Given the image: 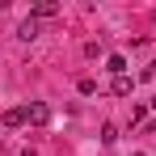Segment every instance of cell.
Returning <instances> with one entry per match:
<instances>
[{
	"label": "cell",
	"instance_id": "5",
	"mask_svg": "<svg viewBox=\"0 0 156 156\" xmlns=\"http://www.w3.org/2000/svg\"><path fill=\"white\" fill-rule=\"evenodd\" d=\"M55 13H59L55 0H38V4H34V17H55Z\"/></svg>",
	"mask_w": 156,
	"mask_h": 156
},
{
	"label": "cell",
	"instance_id": "3",
	"mask_svg": "<svg viewBox=\"0 0 156 156\" xmlns=\"http://www.w3.org/2000/svg\"><path fill=\"white\" fill-rule=\"evenodd\" d=\"M105 68H110L114 76H127V55H110V59H105Z\"/></svg>",
	"mask_w": 156,
	"mask_h": 156
},
{
	"label": "cell",
	"instance_id": "6",
	"mask_svg": "<svg viewBox=\"0 0 156 156\" xmlns=\"http://www.w3.org/2000/svg\"><path fill=\"white\" fill-rule=\"evenodd\" d=\"M131 84H135L131 76H114V84H110V89H114L118 97H127V93H131Z\"/></svg>",
	"mask_w": 156,
	"mask_h": 156
},
{
	"label": "cell",
	"instance_id": "2",
	"mask_svg": "<svg viewBox=\"0 0 156 156\" xmlns=\"http://www.w3.org/2000/svg\"><path fill=\"white\" fill-rule=\"evenodd\" d=\"M17 38H21V42H34V38H38V17H26L21 30H17Z\"/></svg>",
	"mask_w": 156,
	"mask_h": 156
},
{
	"label": "cell",
	"instance_id": "4",
	"mask_svg": "<svg viewBox=\"0 0 156 156\" xmlns=\"http://www.w3.org/2000/svg\"><path fill=\"white\" fill-rule=\"evenodd\" d=\"M47 118H51V110H47L42 101H34V105H30V122H38V127H42Z\"/></svg>",
	"mask_w": 156,
	"mask_h": 156
},
{
	"label": "cell",
	"instance_id": "1",
	"mask_svg": "<svg viewBox=\"0 0 156 156\" xmlns=\"http://www.w3.org/2000/svg\"><path fill=\"white\" fill-rule=\"evenodd\" d=\"M30 122V105H13V110H4V127H26Z\"/></svg>",
	"mask_w": 156,
	"mask_h": 156
},
{
	"label": "cell",
	"instance_id": "8",
	"mask_svg": "<svg viewBox=\"0 0 156 156\" xmlns=\"http://www.w3.org/2000/svg\"><path fill=\"white\" fill-rule=\"evenodd\" d=\"M21 156H34V152H21Z\"/></svg>",
	"mask_w": 156,
	"mask_h": 156
},
{
	"label": "cell",
	"instance_id": "7",
	"mask_svg": "<svg viewBox=\"0 0 156 156\" xmlns=\"http://www.w3.org/2000/svg\"><path fill=\"white\" fill-rule=\"evenodd\" d=\"M76 89H80V93H84V97H93V93H97V80H89V76H84V80H80V84H76Z\"/></svg>",
	"mask_w": 156,
	"mask_h": 156
}]
</instances>
